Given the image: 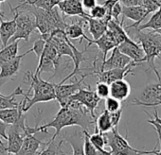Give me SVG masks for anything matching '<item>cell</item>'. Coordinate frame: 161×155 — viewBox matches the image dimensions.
Here are the masks:
<instances>
[{
	"label": "cell",
	"instance_id": "6da1fadb",
	"mask_svg": "<svg viewBox=\"0 0 161 155\" xmlns=\"http://www.w3.org/2000/svg\"><path fill=\"white\" fill-rule=\"evenodd\" d=\"M95 118H93L88 111L84 108L77 101H69L64 107H61L59 112L56 114L54 118L41 126L30 127L27 125V130L29 132L32 134H36L38 132H47V129L53 128L55 132L49 141L55 140L61 133L62 130L68 127H80L82 130L90 131L95 129Z\"/></svg>",
	"mask_w": 161,
	"mask_h": 155
},
{
	"label": "cell",
	"instance_id": "7a4b0ae2",
	"mask_svg": "<svg viewBox=\"0 0 161 155\" xmlns=\"http://www.w3.org/2000/svg\"><path fill=\"white\" fill-rule=\"evenodd\" d=\"M15 9H24L31 13L35 17V25L36 29L40 34V37L45 40L55 30L62 29L64 30L66 27V23L64 22V18L61 13L60 10L56 7L50 10H43L40 8H36L30 5L16 6Z\"/></svg>",
	"mask_w": 161,
	"mask_h": 155
},
{
	"label": "cell",
	"instance_id": "3957f363",
	"mask_svg": "<svg viewBox=\"0 0 161 155\" xmlns=\"http://www.w3.org/2000/svg\"><path fill=\"white\" fill-rule=\"evenodd\" d=\"M25 79V82L30 84V89L23 96L27 99L26 106L23 110L24 113H27L36 103L56 100L54 83L43 80L40 74L31 71L26 72Z\"/></svg>",
	"mask_w": 161,
	"mask_h": 155
},
{
	"label": "cell",
	"instance_id": "277c9868",
	"mask_svg": "<svg viewBox=\"0 0 161 155\" xmlns=\"http://www.w3.org/2000/svg\"><path fill=\"white\" fill-rule=\"evenodd\" d=\"M136 30L135 39L137 42L144 52V61L147 62L149 71L154 72L157 77V81L161 82L159 71L155 66V58H161V36L153 29Z\"/></svg>",
	"mask_w": 161,
	"mask_h": 155
},
{
	"label": "cell",
	"instance_id": "5b68a950",
	"mask_svg": "<svg viewBox=\"0 0 161 155\" xmlns=\"http://www.w3.org/2000/svg\"><path fill=\"white\" fill-rule=\"evenodd\" d=\"M105 138V146H108L112 155H153V150L136 149L133 147L127 136H122L118 128H113L110 131L103 133Z\"/></svg>",
	"mask_w": 161,
	"mask_h": 155
},
{
	"label": "cell",
	"instance_id": "8992f818",
	"mask_svg": "<svg viewBox=\"0 0 161 155\" xmlns=\"http://www.w3.org/2000/svg\"><path fill=\"white\" fill-rule=\"evenodd\" d=\"M9 5L11 7L12 13H14V18L15 19L16 29H15L14 35L12 37V39L9 41L8 44L21 39L28 42L30 40L31 34L36 29L34 15L27 10L23 9L22 11H19L18 9L12 7L11 4Z\"/></svg>",
	"mask_w": 161,
	"mask_h": 155
},
{
	"label": "cell",
	"instance_id": "52a82bcc",
	"mask_svg": "<svg viewBox=\"0 0 161 155\" xmlns=\"http://www.w3.org/2000/svg\"><path fill=\"white\" fill-rule=\"evenodd\" d=\"M27 131V124H26V114H24L20 119L13 124L9 125L6 130V134H7V149L8 153L15 155L23 143V140L25 138Z\"/></svg>",
	"mask_w": 161,
	"mask_h": 155
},
{
	"label": "cell",
	"instance_id": "ba28073f",
	"mask_svg": "<svg viewBox=\"0 0 161 155\" xmlns=\"http://www.w3.org/2000/svg\"><path fill=\"white\" fill-rule=\"evenodd\" d=\"M102 99L98 97L96 92L91 89L89 85H85V87L80 88L73 96H71L68 99L69 101H77L79 104L86 108L90 115L93 118H97L95 110L97 109L98 105L100 104ZM67 102V103H68Z\"/></svg>",
	"mask_w": 161,
	"mask_h": 155
},
{
	"label": "cell",
	"instance_id": "9c48e42d",
	"mask_svg": "<svg viewBox=\"0 0 161 155\" xmlns=\"http://www.w3.org/2000/svg\"><path fill=\"white\" fill-rule=\"evenodd\" d=\"M61 59L55 47L47 42L44 51L38 59V65L34 73L41 75L44 72H55L60 65Z\"/></svg>",
	"mask_w": 161,
	"mask_h": 155
},
{
	"label": "cell",
	"instance_id": "30bf717a",
	"mask_svg": "<svg viewBox=\"0 0 161 155\" xmlns=\"http://www.w3.org/2000/svg\"><path fill=\"white\" fill-rule=\"evenodd\" d=\"M139 64L140 63H138V62L132 61L130 64H128L127 66H125L123 68H116V69H110V70H105V71H100V70L92 68L93 70L90 73H91V75H94L98 78L99 82L110 84L116 81L123 80L127 75L133 73L134 68Z\"/></svg>",
	"mask_w": 161,
	"mask_h": 155
},
{
	"label": "cell",
	"instance_id": "8fae6325",
	"mask_svg": "<svg viewBox=\"0 0 161 155\" xmlns=\"http://www.w3.org/2000/svg\"><path fill=\"white\" fill-rule=\"evenodd\" d=\"M91 73H87V74H83L82 79L80 80H77L75 83H54V87H55V96H56V100L59 102L61 107H64L67 102L68 99L71 96H73L80 88L84 87V80L86 77L90 76Z\"/></svg>",
	"mask_w": 161,
	"mask_h": 155
},
{
	"label": "cell",
	"instance_id": "7c38bea8",
	"mask_svg": "<svg viewBox=\"0 0 161 155\" xmlns=\"http://www.w3.org/2000/svg\"><path fill=\"white\" fill-rule=\"evenodd\" d=\"M161 94V82L150 83L145 86L138 99H135L132 103L137 106L155 107V103Z\"/></svg>",
	"mask_w": 161,
	"mask_h": 155
},
{
	"label": "cell",
	"instance_id": "4fadbf2b",
	"mask_svg": "<svg viewBox=\"0 0 161 155\" xmlns=\"http://www.w3.org/2000/svg\"><path fill=\"white\" fill-rule=\"evenodd\" d=\"M132 61H133L129 57L121 53L119 50V48L116 46L115 48L112 49L111 56L108 59H105V61L102 62L99 68H94V69H97L100 71H105V70L116 69V68H123L127 66L128 64H130Z\"/></svg>",
	"mask_w": 161,
	"mask_h": 155
},
{
	"label": "cell",
	"instance_id": "5bb4252c",
	"mask_svg": "<svg viewBox=\"0 0 161 155\" xmlns=\"http://www.w3.org/2000/svg\"><path fill=\"white\" fill-rule=\"evenodd\" d=\"M47 145V142H42L39 140L35 134L26 131L25 138L23 140L22 146L19 151L15 155H38V153Z\"/></svg>",
	"mask_w": 161,
	"mask_h": 155
},
{
	"label": "cell",
	"instance_id": "9a60e30c",
	"mask_svg": "<svg viewBox=\"0 0 161 155\" xmlns=\"http://www.w3.org/2000/svg\"><path fill=\"white\" fill-rule=\"evenodd\" d=\"M149 14L150 13L147 12V10L144 7H142L141 5H139V6H123L122 5V10H121L122 17L124 19L128 18L132 21H134L133 25L126 26L124 29H136L142 23V21L146 18V16Z\"/></svg>",
	"mask_w": 161,
	"mask_h": 155
},
{
	"label": "cell",
	"instance_id": "2e32d148",
	"mask_svg": "<svg viewBox=\"0 0 161 155\" xmlns=\"http://www.w3.org/2000/svg\"><path fill=\"white\" fill-rule=\"evenodd\" d=\"M65 143H68L72 147V155H86L85 154V135L83 130L74 129L67 131L62 135Z\"/></svg>",
	"mask_w": 161,
	"mask_h": 155
},
{
	"label": "cell",
	"instance_id": "e0dca14e",
	"mask_svg": "<svg viewBox=\"0 0 161 155\" xmlns=\"http://www.w3.org/2000/svg\"><path fill=\"white\" fill-rule=\"evenodd\" d=\"M119 50L129 57L133 61L142 63L144 61V52L141 45L134 39L128 38L118 46Z\"/></svg>",
	"mask_w": 161,
	"mask_h": 155
},
{
	"label": "cell",
	"instance_id": "ac0fdd59",
	"mask_svg": "<svg viewBox=\"0 0 161 155\" xmlns=\"http://www.w3.org/2000/svg\"><path fill=\"white\" fill-rule=\"evenodd\" d=\"M57 7L64 18L65 16H80L85 19L89 16V14L85 12L82 0H61Z\"/></svg>",
	"mask_w": 161,
	"mask_h": 155
},
{
	"label": "cell",
	"instance_id": "d6986e66",
	"mask_svg": "<svg viewBox=\"0 0 161 155\" xmlns=\"http://www.w3.org/2000/svg\"><path fill=\"white\" fill-rule=\"evenodd\" d=\"M29 53H31L30 49L25 53L21 55H17L14 59L0 64V80L11 79V78L14 77L19 72L22 59Z\"/></svg>",
	"mask_w": 161,
	"mask_h": 155
},
{
	"label": "cell",
	"instance_id": "ffe728a7",
	"mask_svg": "<svg viewBox=\"0 0 161 155\" xmlns=\"http://www.w3.org/2000/svg\"><path fill=\"white\" fill-rule=\"evenodd\" d=\"M91 45H96L97 47L99 48V50L102 52V54H103V61H105L107 53L110 50H112L113 48H115L116 46H118V44H117V42L115 40L114 36L112 35V33L108 29L99 39H96V40L91 39L88 42L87 46L89 47Z\"/></svg>",
	"mask_w": 161,
	"mask_h": 155
},
{
	"label": "cell",
	"instance_id": "44dd1931",
	"mask_svg": "<svg viewBox=\"0 0 161 155\" xmlns=\"http://www.w3.org/2000/svg\"><path fill=\"white\" fill-rule=\"evenodd\" d=\"M27 103V99L24 98V99L21 101V104L17 108H10V109H3L0 110V121L7 125H13L16 123L20 117L26 114L23 112L25 106Z\"/></svg>",
	"mask_w": 161,
	"mask_h": 155
},
{
	"label": "cell",
	"instance_id": "7402d4cb",
	"mask_svg": "<svg viewBox=\"0 0 161 155\" xmlns=\"http://www.w3.org/2000/svg\"><path fill=\"white\" fill-rule=\"evenodd\" d=\"M110 88V97L119 100H126L131 94V86L128 82L123 80L116 81L109 84Z\"/></svg>",
	"mask_w": 161,
	"mask_h": 155
},
{
	"label": "cell",
	"instance_id": "603a6c76",
	"mask_svg": "<svg viewBox=\"0 0 161 155\" xmlns=\"http://www.w3.org/2000/svg\"><path fill=\"white\" fill-rule=\"evenodd\" d=\"M124 18L122 17V20H115V19H110L107 23V29L112 33L114 36L118 45L124 42L126 39L130 38L128 33L126 32L124 29Z\"/></svg>",
	"mask_w": 161,
	"mask_h": 155
},
{
	"label": "cell",
	"instance_id": "cb8c5ba5",
	"mask_svg": "<svg viewBox=\"0 0 161 155\" xmlns=\"http://www.w3.org/2000/svg\"><path fill=\"white\" fill-rule=\"evenodd\" d=\"M85 20L88 24V30L93 37V40L99 39L104 32L107 30V23L106 19H95L91 17H86Z\"/></svg>",
	"mask_w": 161,
	"mask_h": 155
},
{
	"label": "cell",
	"instance_id": "d4e9b609",
	"mask_svg": "<svg viewBox=\"0 0 161 155\" xmlns=\"http://www.w3.org/2000/svg\"><path fill=\"white\" fill-rule=\"evenodd\" d=\"M16 23L15 19L10 21H3L2 18H0V43L2 44V46H6L9 41L15 33Z\"/></svg>",
	"mask_w": 161,
	"mask_h": 155
},
{
	"label": "cell",
	"instance_id": "484cf974",
	"mask_svg": "<svg viewBox=\"0 0 161 155\" xmlns=\"http://www.w3.org/2000/svg\"><path fill=\"white\" fill-rule=\"evenodd\" d=\"M84 24H85V19L76 23H72L70 25L67 24L64 29V34L69 40H76L78 38H83L82 40H86L89 42L91 39H89L86 35L84 31Z\"/></svg>",
	"mask_w": 161,
	"mask_h": 155
},
{
	"label": "cell",
	"instance_id": "4316f807",
	"mask_svg": "<svg viewBox=\"0 0 161 155\" xmlns=\"http://www.w3.org/2000/svg\"><path fill=\"white\" fill-rule=\"evenodd\" d=\"M25 93L22 90L21 86H18L11 95L9 96H0V110L10 109V108H17L20 106L21 102H16L15 98L17 96H24Z\"/></svg>",
	"mask_w": 161,
	"mask_h": 155
},
{
	"label": "cell",
	"instance_id": "83f0119b",
	"mask_svg": "<svg viewBox=\"0 0 161 155\" xmlns=\"http://www.w3.org/2000/svg\"><path fill=\"white\" fill-rule=\"evenodd\" d=\"M64 143L65 142L62 136H60L58 142H56V139L53 141H47V145L38 153V155H69L63 149Z\"/></svg>",
	"mask_w": 161,
	"mask_h": 155
},
{
	"label": "cell",
	"instance_id": "f1b7e54d",
	"mask_svg": "<svg viewBox=\"0 0 161 155\" xmlns=\"http://www.w3.org/2000/svg\"><path fill=\"white\" fill-rule=\"evenodd\" d=\"M112 129H113V125H112L110 114L109 112L104 110L95 120L94 131H100L102 133H105L107 131H110Z\"/></svg>",
	"mask_w": 161,
	"mask_h": 155
},
{
	"label": "cell",
	"instance_id": "f546056e",
	"mask_svg": "<svg viewBox=\"0 0 161 155\" xmlns=\"http://www.w3.org/2000/svg\"><path fill=\"white\" fill-rule=\"evenodd\" d=\"M18 45H19V40H16L13 43L8 44L6 46H3L2 49H0V64L5 61H8L17 56Z\"/></svg>",
	"mask_w": 161,
	"mask_h": 155
},
{
	"label": "cell",
	"instance_id": "4dcf8cb0",
	"mask_svg": "<svg viewBox=\"0 0 161 155\" xmlns=\"http://www.w3.org/2000/svg\"><path fill=\"white\" fill-rule=\"evenodd\" d=\"M161 29V10L158 9L156 12L153 13L151 18L148 22L144 24H140L136 29L137 30H144V29H153L157 30Z\"/></svg>",
	"mask_w": 161,
	"mask_h": 155
},
{
	"label": "cell",
	"instance_id": "1f68e13d",
	"mask_svg": "<svg viewBox=\"0 0 161 155\" xmlns=\"http://www.w3.org/2000/svg\"><path fill=\"white\" fill-rule=\"evenodd\" d=\"M61 0H22L18 6L30 5L43 10H50L56 7Z\"/></svg>",
	"mask_w": 161,
	"mask_h": 155
},
{
	"label": "cell",
	"instance_id": "d6a6232c",
	"mask_svg": "<svg viewBox=\"0 0 161 155\" xmlns=\"http://www.w3.org/2000/svg\"><path fill=\"white\" fill-rule=\"evenodd\" d=\"M90 142L93 144V146L96 148H104L105 147V138L103 133L100 131H94L92 134L89 132L88 134Z\"/></svg>",
	"mask_w": 161,
	"mask_h": 155
},
{
	"label": "cell",
	"instance_id": "836d02e7",
	"mask_svg": "<svg viewBox=\"0 0 161 155\" xmlns=\"http://www.w3.org/2000/svg\"><path fill=\"white\" fill-rule=\"evenodd\" d=\"M89 17L95 18V19H103L104 18L107 21L110 20L109 18H107V11L103 5H96L94 8H92L90 10Z\"/></svg>",
	"mask_w": 161,
	"mask_h": 155
},
{
	"label": "cell",
	"instance_id": "e575fe53",
	"mask_svg": "<svg viewBox=\"0 0 161 155\" xmlns=\"http://www.w3.org/2000/svg\"><path fill=\"white\" fill-rule=\"evenodd\" d=\"M122 108L121 101L112 98L108 97L105 99V110L109 113H115Z\"/></svg>",
	"mask_w": 161,
	"mask_h": 155
},
{
	"label": "cell",
	"instance_id": "d590c367",
	"mask_svg": "<svg viewBox=\"0 0 161 155\" xmlns=\"http://www.w3.org/2000/svg\"><path fill=\"white\" fill-rule=\"evenodd\" d=\"M83 132L85 135V145H84L85 154L86 155H98L97 148L93 146V144L89 140V137H88L89 131L86 130H83Z\"/></svg>",
	"mask_w": 161,
	"mask_h": 155
},
{
	"label": "cell",
	"instance_id": "8d00e7d4",
	"mask_svg": "<svg viewBox=\"0 0 161 155\" xmlns=\"http://www.w3.org/2000/svg\"><path fill=\"white\" fill-rule=\"evenodd\" d=\"M96 94L98 95L99 98H101L102 99H105L106 98L110 97V88H109V84L105 83H102V82H98L97 85H96V90H95Z\"/></svg>",
	"mask_w": 161,
	"mask_h": 155
},
{
	"label": "cell",
	"instance_id": "74e56055",
	"mask_svg": "<svg viewBox=\"0 0 161 155\" xmlns=\"http://www.w3.org/2000/svg\"><path fill=\"white\" fill-rule=\"evenodd\" d=\"M148 123H150L151 125L153 126L154 128V131L157 134V137H158V146H159V150L157 151L156 149V147H154V149H153V155H161V124L155 122L153 119L152 118H149L147 120Z\"/></svg>",
	"mask_w": 161,
	"mask_h": 155
},
{
	"label": "cell",
	"instance_id": "f35d334b",
	"mask_svg": "<svg viewBox=\"0 0 161 155\" xmlns=\"http://www.w3.org/2000/svg\"><path fill=\"white\" fill-rule=\"evenodd\" d=\"M161 4V0H141V6L144 7L149 13L156 12Z\"/></svg>",
	"mask_w": 161,
	"mask_h": 155
},
{
	"label": "cell",
	"instance_id": "ab89813d",
	"mask_svg": "<svg viewBox=\"0 0 161 155\" xmlns=\"http://www.w3.org/2000/svg\"><path fill=\"white\" fill-rule=\"evenodd\" d=\"M46 43H47V41H46L44 38L40 37L39 39H37V40L33 43V45H32V47L30 49V51H31V52L35 53V54H36L37 59H39V58H40V56L42 55L43 51H44V48H45Z\"/></svg>",
	"mask_w": 161,
	"mask_h": 155
},
{
	"label": "cell",
	"instance_id": "60d3db41",
	"mask_svg": "<svg viewBox=\"0 0 161 155\" xmlns=\"http://www.w3.org/2000/svg\"><path fill=\"white\" fill-rule=\"evenodd\" d=\"M122 108L115 113H109L110 114V117H111V121H112V125H113V128H118L119 126V123L121 119V116H122Z\"/></svg>",
	"mask_w": 161,
	"mask_h": 155
},
{
	"label": "cell",
	"instance_id": "b9f144b4",
	"mask_svg": "<svg viewBox=\"0 0 161 155\" xmlns=\"http://www.w3.org/2000/svg\"><path fill=\"white\" fill-rule=\"evenodd\" d=\"M121 10H122V4L119 1V2H117V3L113 6V8H112V11H111L112 19L119 20V16L121 15Z\"/></svg>",
	"mask_w": 161,
	"mask_h": 155
},
{
	"label": "cell",
	"instance_id": "7bdbcfd3",
	"mask_svg": "<svg viewBox=\"0 0 161 155\" xmlns=\"http://www.w3.org/2000/svg\"><path fill=\"white\" fill-rule=\"evenodd\" d=\"M82 5L85 10H91L97 5V0H82Z\"/></svg>",
	"mask_w": 161,
	"mask_h": 155
},
{
	"label": "cell",
	"instance_id": "ee69618b",
	"mask_svg": "<svg viewBox=\"0 0 161 155\" xmlns=\"http://www.w3.org/2000/svg\"><path fill=\"white\" fill-rule=\"evenodd\" d=\"M123 6H139L141 5V0H119Z\"/></svg>",
	"mask_w": 161,
	"mask_h": 155
},
{
	"label": "cell",
	"instance_id": "f6af8a7d",
	"mask_svg": "<svg viewBox=\"0 0 161 155\" xmlns=\"http://www.w3.org/2000/svg\"><path fill=\"white\" fill-rule=\"evenodd\" d=\"M9 125L3 123L2 121H0V136L2 138L6 139L7 140V134H6V130H7V127Z\"/></svg>",
	"mask_w": 161,
	"mask_h": 155
},
{
	"label": "cell",
	"instance_id": "bcb514c9",
	"mask_svg": "<svg viewBox=\"0 0 161 155\" xmlns=\"http://www.w3.org/2000/svg\"><path fill=\"white\" fill-rule=\"evenodd\" d=\"M7 154H8L7 146L3 143L1 138H0V155H7Z\"/></svg>",
	"mask_w": 161,
	"mask_h": 155
},
{
	"label": "cell",
	"instance_id": "7dc6e473",
	"mask_svg": "<svg viewBox=\"0 0 161 155\" xmlns=\"http://www.w3.org/2000/svg\"><path fill=\"white\" fill-rule=\"evenodd\" d=\"M97 150H98V155H112L110 151H107L104 148H97Z\"/></svg>",
	"mask_w": 161,
	"mask_h": 155
},
{
	"label": "cell",
	"instance_id": "c3c4849f",
	"mask_svg": "<svg viewBox=\"0 0 161 155\" xmlns=\"http://www.w3.org/2000/svg\"><path fill=\"white\" fill-rule=\"evenodd\" d=\"M157 106H161V94L159 95V97L157 99V101L155 103V107H157Z\"/></svg>",
	"mask_w": 161,
	"mask_h": 155
},
{
	"label": "cell",
	"instance_id": "681fc988",
	"mask_svg": "<svg viewBox=\"0 0 161 155\" xmlns=\"http://www.w3.org/2000/svg\"><path fill=\"white\" fill-rule=\"evenodd\" d=\"M6 16H5V14L2 13V11H1V8H0V18H5Z\"/></svg>",
	"mask_w": 161,
	"mask_h": 155
},
{
	"label": "cell",
	"instance_id": "f907efd6",
	"mask_svg": "<svg viewBox=\"0 0 161 155\" xmlns=\"http://www.w3.org/2000/svg\"><path fill=\"white\" fill-rule=\"evenodd\" d=\"M155 31H156V32H158V33L160 34V36H161V29H157V30H155Z\"/></svg>",
	"mask_w": 161,
	"mask_h": 155
},
{
	"label": "cell",
	"instance_id": "816d5d0a",
	"mask_svg": "<svg viewBox=\"0 0 161 155\" xmlns=\"http://www.w3.org/2000/svg\"><path fill=\"white\" fill-rule=\"evenodd\" d=\"M7 0H0V3H2V2H6Z\"/></svg>",
	"mask_w": 161,
	"mask_h": 155
},
{
	"label": "cell",
	"instance_id": "f5cc1de1",
	"mask_svg": "<svg viewBox=\"0 0 161 155\" xmlns=\"http://www.w3.org/2000/svg\"><path fill=\"white\" fill-rule=\"evenodd\" d=\"M159 9H160V10H161V4H160V7H159Z\"/></svg>",
	"mask_w": 161,
	"mask_h": 155
},
{
	"label": "cell",
	"instance_id": "db71d44e",
	"mask_svg": "<svg viewBox=\"0 0 161 155\" xmlns=\"http://www.w3.org/2000/svg\"><path fill=\"white\" fill-rule=\"evenodd\" d=\"M7 155H13V154H10V153H8V154H7Z\"/></svg>",
	"mask_w": 161,
	"mask_h": 155
},
{
	"label": "cell",
	"instance_id": "11a10c76",
	"mask_svg": "<svg viewBox=\"0 0 161 155\" xmlns=\"http://www.w3.org/2000/svg\"><path fill=\"white\" fill-rule=\"evenodd\" d=\"M1 95H2V94H1V93H0V96H1Z\"/></svg>",
	"mask_w": 161,
	"mask_h": 155
}]
</instances>
